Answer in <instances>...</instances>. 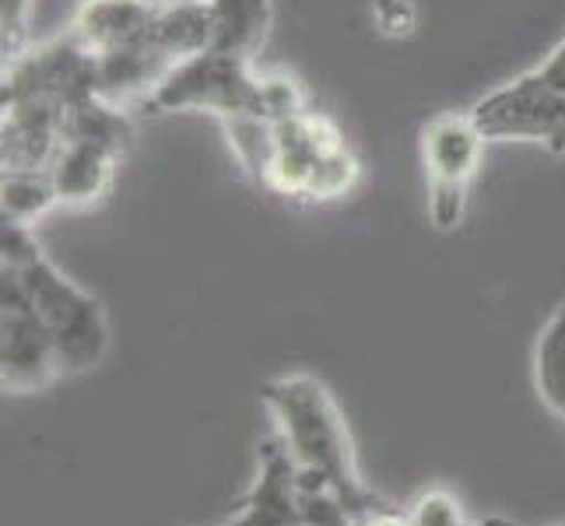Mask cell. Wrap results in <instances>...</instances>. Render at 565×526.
<instances>
[{
    "label": "cell",
    "mask_w": 565,
    "mask_h": 526,
    "mask_svg": "<svg viewBox=\"0 0 565 526\" xmlns=\"http://www.w3.org/2000/svg\"><path fill=\"white\" fill-rule=\"evenodd\" d=\"M151 112L204 109L218 120L232 116H264V77L253 74V61H239L218 50H207L193 61L172 67L154 95L145 103Z\"/></svg>",
    "instance_id": "cell-4"
},
{
    "label": "cell",
    "mask_w": 565,
    "mask_h": 526,
    "mask_svg": "<svg viewBox=\"0 0 565 526\" xmlns=\"http://www.w3.org/2000/svg\"><path fill=\"white\" fill-rule=\"evenodd\" d=\"M124 151L127 144H116L106 138H64L61 154L50 165L56 201L64 207L99 204L113 186V175L124 159Z\"/></svg>",
    "instance_id": "cell-9"
},
{
    "label": "cell",
    "mask_w": 565,
    "mask_h": 526,
    "mask_svg": "<svg viewBox=\"0 0 565 526\" xmlns=\"http://www.w3.org/2000/svg\"><path fill=\"white\" fill-rule=\"evenodd\" d=\"M32 0H0V29H4V64L29 50Z\"/></svg>",
    "instance_id": "cell-17"
},
{
    "label": "cell",
    "mask_w": 565,
    "mask_h": 526,
    "mask_svg": "<svg viewBox=\"0 0 565 526\" xmlns=\"http://www.w3.org/2000/svg\"><path fill=\"white\" fill-rule=\"evenodd\" d=\"M214 526H302L299 516V463L288 453L281 436L260 442L257 477L239 498L236 516Z\"/></svg>",
    "instance_id": "cell-7"
},
{
    "label": "cell",
    "mask_w": 565,
    "mask_h": 526,
    "mask_svg": "<svg viewBox=\"0 0 565 526\" xmlns=\"http://www.w3.org/2000/svg\"><path fill=\"white\" fill-rule=\"evenodd\" d=\"M207 8L214 29L211 50L239 56V61H253L267 43L270 22H275L270 0H207Z\"/></svg>",
    "instance_id": "cell-12"
},
{
    "label": "cell",
    "mask_w": 565,
    "mask_h": 526,
    "mask_svg": "<svg viewBox=\"0 0 565 526\" xmlns=\"http://www.w3.org/2000/svg\"><path fill=\"white\" fill-rule=\"evenodd\" d=\"M56 204V186L50 180V172H8L0 180V214L4 222L18 225H35L46 211Z\"/></svg>",
    "instance_id": "cell-14"
},
{
    "label": "cell",
    "mask_w": 565,
    "mask_h": 526,
    "mask_svg": "<svg viewBox=\"0 0 565 526\" xmlns=\"http://www.w3.org/2000/svg\"><path fill=\"white\" fill-rule=\"evenodd\" d=\"M407 526H471V523H463L457 498L433 492L415 502V509L407 513Z\"/></svg>",
    "instance_id": "cell-18"
},
{
    "label": "cell",
    "mask_w": 565,
    "mask_h": 526,
    "mask_svg": "<svg viewBox=\"0 0 565 526\" xmlns=\"http://www.w3.org/2000/svg\"><path fill=\"white\" fill-rule=\"evenodd\" d=\"M4 106L0 127V162L8 172H50L64 148L67 106L46 99H14Z\"/></svg>",
    "instance_id": "cell-8"
},
{
    "label": "cell",
    "mask_w": 565,
    "mask_h": 526,
    "mask_svg": "<svg viewBox=\"0 0 565 526\" xmlns=\"http://www.w3.org/2000/svg\"><path fill=\"white\" fill-rule=\"evenodd\" d=\"M148 39L172 67L207 53L214 43L207 0H162Z\"/></svg>",
    "instance_id": "cell-11"
},
{
    "label": "cell",
    "mask_w": 565,
    "mask_h": 526,
    "mask_svg": "<svg viewBox=\"0 0 565 526\" xmlns=\"http://www.w3.org/2000/svg\"><path fill=\"white\" fill-rule=\"evenodd\" d=\"M67 376L61 347L35 313L22 281L0 270V383L11 394H35Z\"/></svg>",
    "instance_id": "cell-6"
},
{
    "label": "cell",
    "mask_w": 565,
    "mask_h": 526,
    "mask_svg": "<svg viewBox=\"0 0 565 526\" xmlns=\"http://www.w3.org/2000/svg\"><path fill=\"white\" fill-rule=\"evenodd\" d=\"M359 183V159L348 144H338L320 154V162L313 169V180H309V204H327V201H341L344 193H352Z\"/></svg>",
    "instance_id": "cell-15"
},
{
    "label": "cell",
    "mask_w": 565,
    "mask_h": 526,
    "mask_svg": "<svg viewBox=\"0 0 565 526\" xmlns=\"http://www.w3.org/2000/svg\"><path fill=\"white\" fill-rule=\"evenodd\" d=\"M534 386L544 407L565 421V302L544 323L534 351Z\"/></svg>",
    "instance_id": "cell-13"
},
{
    "label": "cell",
    "mask_w": 565,
    "mask_h": 526,
    "mask_svg": "<svg viewBox=\"0 0 565 526\" xmlns=\"http://www.w3.org/2000/svg\"><path fill=\"white\" fill-rule=\"evenodd\" d=\"M481 526H531V523H520V519H510V516H489ZM541 526H565V523H541Z\"/></svg>",
    "instance_id": "cell-19"
},
{
    "label": "cell",
    "mask_w": 565,
    "mask_h": 526,
    "mask_svg": "<svg viewBox=\"0 0 565 526\" xmlns=\"http://www.w3.org/2000/svg\"><path fill=\"white\" fill-rule=\"evenodd\" d=\"M484 144L489 138L471 112H439L425 124L422 165L428 180V222L439 232H454L463 222Z\"/></svg>",
    "instance_id": "cell-5"
},
{
    "label": "cell",
    "mask_w": 565,
    "mask_h": 526,
    "mask_svg": "<svg viewBox=\"0 0 565 526\" xmlns=\"http://www.w3.org/2000/svg\"><path fill=\"white\" fill-rule=\"evenodd\" d=\"M260 397L267 411L275 415L278 436L296 463L334 484L359 523L380 513H394V505L383 502L373 489H365L352 432H348V421L323 379L309 373H288L267 379Z\"/></svg>",
    "instance_id": "cell-1"
},
{
    "label": "cell",
    "mask_w": 565,
    "mask_h": 526,
    "mask_svg": "<svg viewBox=\"0 0 565 526\" xmlns=\"http://www.w3.org/2000/svg\"><path fill=\"white\" fill-rule=\"evenodd\" d=\"M154 14H159V4H151V0H85L67 32L92 56H106L113 50L145 43L151 35Z\"/></svg>",
    "instance_id": "cell-10"
},
{
    "label": "cell",
    "mask_w": 565,
    "mask_h": 526,
    "mask_svg": "<svg viewBox=\"0 0 565 526\" xmlns=\"http://www.w3.org/2000/svg\"><path fill=\"white\" fill-rule=\"evenodd\" d=\"M373 25L386 39H407L418 29L415 0H373Z\"/></svg>",
    "instance_id": "cell-16"
},
{
    "label": "cell",
    "mask_w": 565,
    "mask_h": 526,
    "mask_svg": "<svg viewBox=\"0 0 565 526\" xmlns=\"http://www.w3.org/2000/svg\"><path fill=\"white\" fill-rule=\"evenodd\" d=\"M0 270H11L22 281L35 313L43 316L56 347H61L67 376L103 365L109 351V320L103 302L50 264L32 225H0Z\"/></svg>",
    "instance_id": "cell-2"
},
{
    "label": "cell",
    "mask_w": 565,
    "mask_h": 526,
    "mask_svg": "<svg viewBox=\"0 0 565 526\" xmlns=\"http://www.w3.org/2000/svg\"><path fill=\"white\" fill-rule=\"evenodd\" d=\"M471 116L489 141H527L565 154V39L541 67L478 99Z\"/></svg>",
    "instance_id": "cell-3"
}]
</instances>
